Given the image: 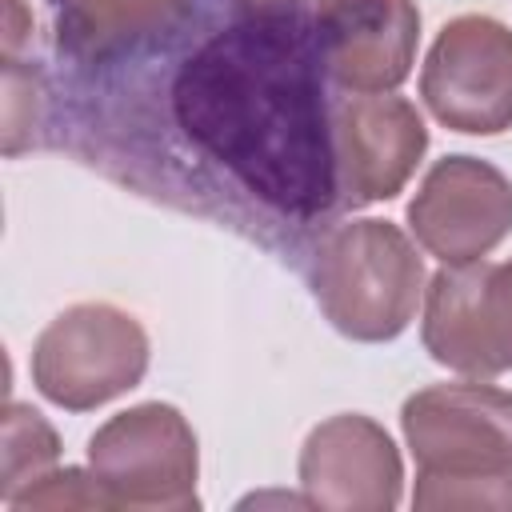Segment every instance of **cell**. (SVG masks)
Listing matches in <instances>:
<instances>
[{"label":"cell","mask_w":512,"mask_h":512,"mask_svg":"<svg viewBox=\"0 0 512 512\" xmlns=\"http://www.w3.org/2000/svg\"><path fill=\"white\" fill-rule=\"evenodd\" d=\"M424 256L392 220L332 224L308 256V288L324 320L356 344L396 340L424 300Z\"/></svg>","instance_id":"obj_2"},{"label":"cell","mask_w":512,"mask_h":512,"mask_svg":"<svg viewBox=\"0 0 512 512\" xmlns=\"http://www.w3.org/2000/svg\"><path fill=\"white\" fill-rule=\"evenodd\" d=\"M428 128L412 100L376 92V96H332V152H336V188L340 208H360L392 200L412 180L424 160Z\"/></svg>","instance_id":"obj_9"},{"label":"cell","mask_w":512,"mask_h":512,"mask_svg":"<svg viewBox=\"0 0 512 512\" xmlns=\"http://www.w3.org/2000/svg\"><path fill=\"white\" fill-rule=\"evenodd\" d=\"M424 352L476 380L512 368V260L444 264L424 288Z\"/></svg>","instance_id":"obj_7"},{"label":"cell","mask_w":512,"mask_h":512,"mask_svg":"<svg viewBox=\"0 0 512 512\" xmlns=\"http://www.w3.org/2000/svg\"><path fill=\"white\" fill-rule=\"evenodd\" d=\"M324 76L340 92H396L412 76L420 44L416 0H316Z\"/></svg>","instance_id":"obj_11"},{"label":"cell","mask_w":512,"mask_h":512,"mask_svg":"<svg viewBox=\"0 0 512 512\" xmlns=\"http://www.w3.org/2000/svg\"><path fill=\"white\" fill-rule=\"evenodd\" d=\"M400 432L416 476H512V392L476 376L412 392Z\"/></svg>","instance_id":"obj_5"},{"label":"cell","mask_w":512,"mask_h":512,"mask_svg":"<svg viewBox=\"0 0 512 512\" xmlns=\"http://www.w3.org/2000/svg\"><path fill=\"white\" fill-rule=\"evenodd\" d=\"M316 4L264 8L212 32L176 72L184 136L244 192L292 220L340 208Z\"/></svg>","instance_id":"obj_1"},{"label":"cell","mask_w":512,"mask_h":512,"mask_svg":"<svg viewBox=\"0 0 512 512\" xmlns=\"http://www.w3.org/2000/svg\"><path fill=\"white\" fill-rule=\"evenodd\" d=\"M48 4L56 16V44L84 64H100L148 44L180 12V0H48Z\"/></svg>","instance_id":"obj_12"},{"label":"cell","mask_w":512,"mask_h":512,"mask_svg":"<svg viewBox=\"0 0 512 512\" xmlns=\"http://www.w3.org/2000/svg\"><path fill=\"white\" fill-rule=\"evenodd\" d=\"M144 372V324L108 300H84L56 312L32 344V384L64 412H92L132 392Z\"/></svg>","instance_id":"obj_3"},{"label":"cell","mask_w":512,"mask_h":512,"mask_svg":"<svg viewBox=\"0 0 512 512\" xmlns=\"http://www.w3.org/2000/svg\"><path fill=\"white\" fill-rule=\"evenodd\" d=\"M232 4H244L248 12H264V8H288L296 0H232Z\"/></svg>","instance_id":"obj_16"},{"label":"cell","mask_w":512,"mask_h":512,"mask_svg":"<svg viewBox=\"0 0 512 512\" xmlns=\"http://www.w3.org/2000/svg\"><path fill=\"white\" fill-rule=\"evenodd\" d=\"M8 508L28 512V508H112V504L88 468H52L20 496H12Z\"/></svg>","instance_id":"obj_15"},{"label":"cell","mask_w":512,"mask_h":512,"mask_svg":"<svg viewBox=\"0 0 512 512\" xmlns=\"http://www.w3.org/2000/svg\"><path fill=\"white\" fill-rule=\"evenodd\" d=\"M420 100L464 136L512 128V28L484 12L452 16L420 68Z\"/></svg>","instance_id":"obj_6"},{"label":"cell","mask_w":512,"mask_h":512,"mask_svg":"<svg viewBox=\"0 0 512 512\" xmlns=\"http://www.w3.org/2000/svg\"><path fill=\"white\" fill-rule=\"evenodd\" d=\"M60 456L56 428L28 404L4 408V448H0V500L8 504L28 484H36L44 472H52Z\"/></svg>","instance_id":"obj_13"},{"label":"cell","mask_w":512,"mask_h":512,"mask_svg":"<svg viewBox=\"0 0 512 512\" xmlns=\"http://www.w3.org/2000/svg\"><path fill=\"white\" fill-rule=\"evenodd\" d=\"M408 228L440 264H476L512 232V180L480 156H444L408 200Z\"/></svg>","instance_id":"obj_8"},{"label":"cell","mask_w":512,"mask_h":512,"mask_svg":"<svg viewBox=\"0 0 512 512\" xmlns=\"http://www.w3.org/2000/svg\"><path fill=\"white\" fill-rule=\"evenodd\" d=\"M88 472L112 508L188 512L200 508V448L180 408L164 400L132 404L88 436Z\"/></svg>","instance_id":"obj_4"},{"label":"cell","mask_w":512,"mask_h":512,"mask_svg":"<svg viewBox=\"0 0 512 512\" xmlns=\"http://www.w3.org/2000/svg\"><path fill=\"white\" fill-rule=\"evenodd\" d=\"M300 488L308 508L392 512L404 496V464L392 436L364 412L320 420L300 448Z\"/></svg>","instance_id":"obj_10"},{"label":"cell","mask_w":512,"mask_h":512,"mask_svg":"<svg viewBox=\"0 0 512 512\" xmlns=\"http://www.w3.org/2000/svg\"><path fill=\"white\" fill-rule=\"evenodd\" d=\"M412 504L420 512H512V476H460V480H440V476H416Z\"/></svg>","instance_id":"obj_14"}]
</instances>
